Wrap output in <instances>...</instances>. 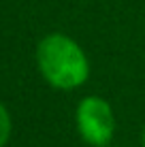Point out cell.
<instances>
[{"label":"cell","instance_id":"obj_1","mask_svg":"<svg viewBox=\"0 0 145 147\" xmlns=\"http://www.w3.org/2000/svg\"><path fill=\"white\" fill-rule=\"evenodd\" d=\"M34 62L41 79L58 92H75L90 79L92 64L79 40L64 32H49L36 43Z\"/></svg>","mask_w":145,"mask_h":147},{"label":"cell","instance_id":"obj_2","mask_svg":"<svg viewBox=\"0 0 145 147\" xmlns=\"http://www.w3.org/2000/svg\"><path fill=\"white\" fill-rule=\"evenodd\" d=\"M75 130L79 139L90 147L113 145L117 130L115 109L107 98L98 94H88L75 105Z\"/></svg>","mask_w":145,"mask_h":147},{"label":"cell","instance_id":"obj_5","mask_svg":"<svg viewBox=\"0 0 145 147\" xmlns=\"http://www.w3.org/2000/svg\"><path fill=\"white\" fill-rule=\"evenodd\" d=\"M107 147H117V145H107Z\"/></svg>","mask_w":145,"mask_h":147},{"label":"cell","instance_id":"obj_3","mask_svg":"<svg viewBox=\"0 0 145 147\" xmlns=\"http://www.w3.org/2000/svg\"><path fill=\"white\" fill-rule=\"evenodd\" d=\"M13 136V117L7 105L0 100V147H7Z\"/></svg>","mask_w":145,"mask_h":147},{"label":"cell","instance_id":"obj_4","mask_svg":"<svg viewBox=\"0 0 145 147\" xmlns=\"http://www.w3.org/2000/svg\"><path fill=\"white\" fill-rule=\"evenodd\" d=\"M141 147H145V126H143V130H141Z\"/></svg>","mask_w":145,"mask_h":147}]
</instances>
